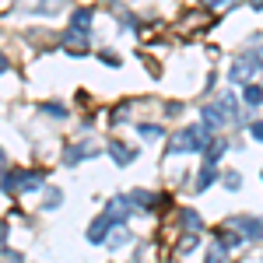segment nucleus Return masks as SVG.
Segmentation results:
<instances>
[{
  "label": "nucleus",
  "instance_id": "nucleus-29",
  "mask_svg": "<svg viewBox=\"0 0 263 263\" xmlns=\"http://www.w3.org/2000/svg\"><path fill=\"white\" fill-rule=\"evenodd\" d=\"M253 4V11H263V0H249Z\"/></svg>",
  "mask_w": 263,
  "mask_h": 263
},
{
  "label": "nucleus",
  "instance_id": "nucleus-4",
  "mask_svg": "<svg viewBox=\"0 0 263 263\" xmlns=\"http://www.w3.org/2000/svg\"><path fill=\"white\" fill-rule=\"evenodd\" d=\"M228 228L242 232L249 242H260V239H263V221H260V218H246V214H239V218H228Z\"/></svg>",
  "mask_w": 263,
  "mask_h": 263
},
{
  "label": "nucleus",
  "instance_id": "nucleus-20",
  "mask_svg": "<svg viewBox=\"0 0 263 263\" xmlns=\"http://www.w3.org/2000/svg\"><path fill=\"white\" fill-rule=\"evenodd\" d=\"M126 242H130V232H126V228H116V232H112V242H109V246H112V249H123Z\"/></svg>",
  "mask_w": 263,
  "mask_h": 263
},
{
  "label": "nucleus",
  "instance_id": "nucleus-24",
  "mask_svg": "<svg viewBox=\"0 0 263 263\" xmlns=\"http://www.w3.org/2000/svg\"><path fill=\"white\" fill-rule=\"evenodd\" d=\"M193 249H197V235H186L182 239V253H193Z\"/></svg>",
  "mask_w": 263,
  "mask_h": 263
},
{
  "label": "nucleus",
  "instance_id": "nucleus-13",
  "mask_svg": "<svg viewBox=\"0 0 263 263\" xmlns=\"http://www.w3.org/2000/svg\"><path fill=\"white\" fill-rule=\"evenodd\" d=\"M28 11H39V14H53V11H60V0H21Z\"/></svg>",
  "mask_w": 263,
  "mask_h": 263
},
{
  "label": "nucleus",
  "instance_id": "nucleus-16",
  "mask_svg": "<svg viewBox=\"0 0 263 263\" xmlns=\"http://www.w3.org/2000/svg\"><path fill=\"white\" fill-rule=\"evenodd\" d=\"M249 57H253L256 67L263 70V35H253V39H249Z\"/></svg>",
  "mask_w": 263,
  "mask_h": 263
},
{
  "label": "nucleus",
  "instance_id": "nucleus-6",
  "mask_svg": "<svg viewBox=\"0 0 263 263\" xmlns=\"http://www.w3.org/2000/svg\"><path fill=\"white\" fill-rule=\"evenodd\" d=\"M105 214H109V221H126V218H134V197H112L109 207H105Z\"/></svg>",
  "mask_w": 263,
  "mask_h": 263
},
{
  "label": "nucleus",
  "instance_id": "nucleus-10",
  "mask_svg": "<svg viewBox=\"0 0 263 263\" xmlns=\"http://www.w3.org/2000/svg\"><path fill=\"white\" fill-rule=\"evenodd\" d=\"M109 155H112V162H116V165H130L134 158H137V151L126 147V144H120V141H109Z\"/></svg>",
  "mask_w": 263,
  "mask_h": 263
},
{
  "label": "nucleus",
  "instance_id": "nucleus-25",
  "mask_svg": "<svg viewBox=\"0 0 263 263\" xmlns=\"http://www.w3.org/2000/svg\"><path fill=\"white\" fill-rule=\"evenodd\" d=\"M249 134H253V141H263V123H253Z\"/></svg>",
  "mask_w": 263,
  "mask_h": 263
},
{
  "label": "nucleus",
  "instance_id": "nucleus-18",
  "mask_svg": "<svg viewBox=\"0 0 263 263\" xmlns=\"http://www.w3.org/2000/svg\"><path fill=\"white\" fill-rule=\"evenodd\" d=\"M214 179H218L214 165H203V172H200V179H197V186H193V190H207V186H211Z\"/></svg>",
  "mask_w": 263,
  "mask_h": 263
},
{
  "label": "nucleus",
  "instance_id": "nucleus-17",
  "mask_svg": "<svg viewBox=\"0 0 263 263\" xmlns=\"http://www.w3.org/2000/svg\"><path fill=\"white\" fill-rule=\"evenodd\" d=\"M224 151H228V144H224V141H214V147L207 151V158H203V162H207V165H218Z\"/></svg>",
  "mask_w": 263,
  "mask_h": 263
},
{
  "label": "nucleus",
  "instance_id": "nucleus-5",
  "mask_svg": "<svg viewBox=\"0 0 263 263\" xmlns=\"http://www.w3.org/2000/svg\"><path fill=\"white\" fill-rule=\"evenodd\" d=\"M99 155V144L95 141H81V144H70L67 151H63V162L67 165H81L84 158H95Z\"/></svg>",
  "mask_w": 263,
  "mask_h": 263
},
{
  "label": "nucleus",
  "instance_id": "nucleus-2",
  "mask_svg": "<svg viewBox=\"0 0 263 263\" xmlns=\"http://www.w3.org/2000/svg\"><path fill=\"white\" fill-rule=\"evenodd\" d=\"M0 190L4 193H32V190H42V172L35 168H14L0 179Z\"/></svg>",
  "mask_w": 263,
  "mask_h": 263
},
{
  "label": "nucleus",
  "instance_id": "nucleus-31",
  "mask_svg": "<svg viewBox=\"0 0 263 263\" xmlns=\"http://www.w3.org/2000/svg\"><path fill=\"white\" fill-rule=\"evenodd\" d=\"M0 260H4V256H0Z\"/></svg>",
  "mask_w": 263,
  "mask_h": 263
},
{
  "label": "nucleus",
  "instance_id": "nucleus-28",
  "mask_svg": "<svg viewBox=\"0 0 263 263\" xmlns=\"http://www.w3.org/2000/svg\"><path fill=\"white\" fill-rule=\"evenodd\" d=\"M4 70H7V57L0 53V74H4Z\"/></svg>",
  "mask_w": 263,
  "mask_h": 263
},
{
  "label": "nucleus",
  "instance_id": "nucleus-7",
  "mask_svg": "<svg viewBox=\"0 0 263 263\" xmlns=\"http://www.w3.org/2000/svg\"><path fill=\"white\" fill-rule=\"evenodd\" d=\"M200 120H203V126H207V130L214 134V130H218V126L228 120V112L221 109V102H207V105L200 109Z\"/></svg>",
  "mask_w": 263,
  "mask_h": 263
},
{
  "label": "nucleus",
  "instance_id": "nucleus-21",
  "mask_svg": "<svg viewBox=\"0 0 263 263\" xmlns=\"http://www.w3.org/2000/svg\"><path fill=\"white\" fill-rule=\"evenodd\" d=\"M39 109H42V112H49V116H57V120H63V116H67V105H53V102H42Z\"/></svg>",
  "mask_w": 263,
  "mask_h": 263
},
{
  "label": "nucleus",
  "instance_id": "nucleus-22",
  "mask_svg": "<svg viewBox=\"0 0 263 263\" xmlns=\"http://www.w3.org/2000/svg\"><path fill=\"white\" fill-rule=\"evenodd\" d=\"M242 186V176L239 172H224V190H239Z\"/></svg>",
  "mask_w": 263,
  "mask_h": 263
},
{
  "label": "nucleus",
  "instance_id": "nucleus-15",
  "mask_svg": "<svg viewBox=\"0 0 263 263\" xmlns=\"http://www.w3.org/2000/svg\"><path fill=\"white\" fill-rule=\"evenodd\" d=\"M179 224L186 228V232H200V218H197V211H179Z\"/></svg>",
  "mask_w": 263,
  "mask_h": 263
},
{
  "label": "nucleus",
  "instance_id": "nucleus-11",
  "mask_svg": "<svg viewBox=\"0 0 263 263\" xmlns=\"http://www.w3.org/2000/svg\"><path fill=\"white\" fill-rule=\"evenodd\" d=\"M91 18H95V14H91L88 7H78V11L70 14V28H74V32H91V25H95Z\"/></svg>",
  "mask_w": 263,
  "mask_h": 263
},
{
  "label": "nucleus",
  "instance_id": "nucleus-12",
  "mask_svg": "<svg viewBox=\"0 0 263 263\" xmlns=\"http://www.w3.org/2000/svg\"><path fill=\"white\" fill-rule=\"evenodd\" d=\"M242 242H246V239H242V235H239V232H235V235H232V232H221V235L214 239V246H218L221 253H232V249H239V246H242Z\"/></svg>",
  "mask_w": 263,
  "mask_h": 263
},
{
  "label": "nucleus",
  "instance_id": "nucleus-3",
  "mask_svg": "<svg viewBox=\"0 0 263 263\" xmlns=\"http://www.w3.org/2000/svg\"><path fill=\"white\" fill-rule=\"evenodd\" d=\"M260 74V67H256V60L249 57V53H242V57H235L232 60V70H228V81L232 84H239V88H246V84L253 81Z\"/></svg>",
  "mask_w": 263,
  "mask_h": 263
},
{
  "label": "nucleus",
  "instance_id": "nucleus-8",
  "mask_svg": "<svg viewBox=\"0 0 263 263\" xmlns=\"http://www.w3.org/2000/svg\"><path fill=\"white\" fill-rule=\"evenodd\" d=\"M109 228H112V221H109V214H99L95 221L88 224V242H105V235H109Z\"/></svg>",
  "mask_w": 263,
  "mask_h": 263
},
{
  "label": "nucleus",
  "instance_id": "nucleus-14",
  "mask_svg": "<svg viewBox=\"0 0 263 263\" xmlns=\"http://www.w3.org/2000/svg\"><path fill=\"white\" fill-rule=\"evenodd\" d=\"M137 134H141L144 141H162V137H165V130L158 126V123H141V126H137Z\"/></svg>",
  "mask_w": 263,
  "mask_h": 263
},
{
  "label": "nucleus",
  "instance_id": "nucleus-23",
  "mask_svg": "<svg viewBox=\"0 0 263 263\" xmlns=\"http://www.w3.org/2000/svg\"><path fill=\"white\" fill-rule=\"evenodd\" d=\"M116 25H120V28H134V14H130V11H123L120 18H116Z\"/></svg>",
  "mask_w": 263,
  "mask_h": 263
},
{
  "label": "nucleus",
  "instance_id": "nucleus-30",
  "mask_svg": "<svg viewBox=\"0 0 263 263\" xmlns=\"http://www.w3.org/2000/svg\"><path fill=\"white\" fill-rule=\"evenodd\" d=\"M4 162H7V155H4V147H0V168H4Z\"/></svg>",
  "mask_w": 263,
  "mask_h": 263
},
{
  "label": "nucleus",
  "instance_id": "nucleus-27",
  "mask_svg": "<svg viewBox=\"0 0 263 263\" xmlns=\"http://www.w3.org/2000/svg\"><path fill=\"white\" fill-rule=\"evenodd\" d=\"M102 60L109 63V67H116V63H120V57H116V53H102Z\"/></svg>",
  "mask_w": 263,
  "mask_h": 263
},
{
  "label": "nucleus",
  "instance_id": "nucleus-1",
  "mask_svg": "<svg viewBox=\"0 0 263 263\" xmlns=\"http://www.w3.org/2000/svg\"><path fill=\"white\" fill-rule=\"evenodd\" d=\"M211 144V130L207 126H186L172 137V155H193V151H207Z\"/></svg>",
  "mask_w": 263,
  "mask_h": 263
},
{
  "label": "nucleus",
  "instance_id": "nucleus-26",
  "mask_svg": "<svg viewBox=\"0 0 263 263\" xmlns=\"http://www.w3.org/2000/svg\"><path fill=\"white\" fill-rule=\"evenodd\" d=\"M207 7H228V4H235V0H203Z\"/></svg>",
  "mask_w": 263,
  "mask_h": 263
},
{
  "label": "nucleus",
  "instance_id": "nucleus-9",
  "mask_svg": "<svg viewBox=\"0 0 263 263\" xmlns=\"http://www.w3.org/2000/svg\"><path fill=\"white\" fill-rule=\"evenodd\" d=\"M242 105L246 109H260L263 105V84H256V81H249L242 88Z\"/></svg>",
  "mask_w": 263,
  "mask_h": 263
},
{
  "label": "nucleus",
  "instance_id": "nucleus-19",
  "mask_svg": "<svg viewBox=\"0 0 263 263\" xmlns=\"http://www.w3.org/2000/svg\"><path fill=\"white\" fill-rule=\"evenodd\" d=\"M60 200H63V193H60V190H49V193L42 197V211H53V207H57Z\"/></svg>",
  "mask_w": 263,
  "mask_h": 263
}]
</instances>
